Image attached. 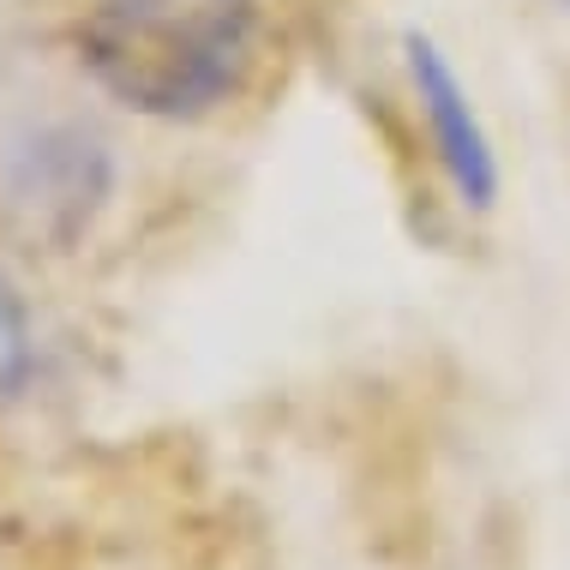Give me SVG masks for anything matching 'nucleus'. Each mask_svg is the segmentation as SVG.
Listing matches in <instances>:
<instances>
[{"label": "nucleus", "mask_w": 570, "mask_h": 570, "mask_svg": "<svg viewBox=\"0 0 570 570\" xmlns=\"http://www.w3.org/2000/svg\"><path fill=\"white\" fill-rule=\"evenodd\" d=\"M79 67L145 120H205L246 97L265 60L258 0H90Z\"/></svg>", "instance_id": "1"}, {"label": "nucleus", "mask_w": 570, "mask_h": 570, "mask_svg": "<svg viewBox=\"0 0 570 570\" xmlns=\"http://www.w3.org/2000/svg\"><path fill=\"white\" fill-rule=\"evenodd\" d=\"M115 163L97 132L85 127H37L0 150V217L30 246L67 253L109 205Z\"/></svg>", "instance_id": "2"}, {"label": "nucleus", "mask_w": 570, "mask_h": 570, "mask_svg": "<svg viewBox=\"0 0 570 570\" xmlns=\"http://www.w3.org/2000/svg\"><path fill=\"white\" fill-rule=\"evenodd\" d=\"M403 60H409V85H414V102H421L444 180L456 187V198L469 210H492V198H499V150H492L481 115H474L469 85L456 79V67L444 60V49L426 30L403 37Z\"/></svg>", "instance_id": "3"}, {"label": "nucleus", "mask_w": 570, "mask_h": 570, "mask_svg": "<svg viewBox=\"0 0 570 570\" xmlns=\"http://www.w3.org/2000/svg\"><path fill=\"white\" fill-rule=\"evenodd\" d=\"M30 354H37V348H30V313H24L19 288L7 283V271H0V409L24 391Z\"/></svg>", "instance_id": "4"}, {"label": "nucleus", "mask_w": 570, "mask_h": 570, "mask_svg": "<svg viewBox=\"0 0 570 570\" xmlns=\"http://www.w3.org/2000/svg\"><path fill=\"white\" fill-rule=\"evenodd\" d=\"M559 7H570V0H559Z\"/></svg>", "instance_id": "5"}]
</instances>
